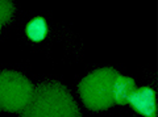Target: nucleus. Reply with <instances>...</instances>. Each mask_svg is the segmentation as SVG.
I'll list each match as a JSON object with an SVG mask.
<instances>
[{
    "instance_id": "f257e3e1",
    "label": "nucleus",
    "mask_w": 158,
    "mask_h": 117,
    "mask_svg": "<svg viewBox=\"0 0 158 117\" xmlns=\"http://www.w3.org/2000/svg\"><path fill=\"white\" fill-rule=\"evenodd\" d=\"M20 117H82V115L65 86L58 82H46L34 87Z\"/></svg>"
},
{
    "instance_id": "f03ea898",
    "label": "nucleus",
    "mask_w": 158,
    "mask_h": 117,
    "mask_svg": "<svg viewBox=\"0 0 158 117\" xmlns=\"http://www.w3.org/2000/svg\"><path fill=\"white\" fill-rule=\"evenodd\" d=\"M118 72L112 67H104L83 78L78 86L82 101L94 112L106 111L113 105L112 84Z\"/></svg>"
},
{
    "instance_id": "7ed1b4c3",
    "label": "nucleus",
    "mask_w": 158,
    "mask_h": 117,
    "mask_svg": "<svg viewBox=\"0 0 158 117\" xmlns=\"http://www.w3.org/2000/svg\"><path fill=\"white\" fill-rule=\"evenodd\" d=\"M34 86L27 76L17 71L0 72V111L20 113L29 103Z\"/></svg>"
},
{
    "instance_id": "20e7f679",
    "label": "nucleus",
    "mask_w": 158,
    "mask_h": 117,
    "mask_svg": "<svg viewBox=\"0 0 158 117\" xmlns=\"http://www.w3.org/2000/svg\"><path fill=\"white\" fill-rule=\"evenodd\" d=\"M133 108L140 115L145 117H156L157 116V100L156 92L150 87H141L136 88L133 94L128 99Z\"/></svg>"
},
{
    "instance_id": "39448f33",
    "label": "nucleus",
    "mask_w": 158,
    "mask_h": 117,
    "mask_svg": "<svg viewBox=\"0 0 158 117\" xmlns=\"http://www.w3.org/2000/svg\"><path fill=\"white\" fill-rule=\"evenodd\" d=\"M136 90V83L129 76L117 74L112 84L113 104H127L129 96Z\"/></svg>"
},
{
    "instance_id": "423d86ee",
    "label": "nucleus",
    "mask_w": 158,
    "mask_h": 117,
    "mask_svg": "<svg viewBox=\"0 0 158 117\" xmlns=\"http://www.w3.org/2000/svg\"><path fill=\"white\" fill-rule=\"evenodd\" d=\"M48 33V25L42 17H36L33 18L27 25V34L32 41L38 42L45 38Z\"/></svg>"
},
{
    "instance_id": "0eeeda50",
    "label": "nucleus",
    "mask_w": 158,
    "mask_h": 117,
    "mask_svg": "<svg viewBox=\"0 0 158 117\" xmlns=\"http://www.w3.org/2000/svg\"><path fill=\"white\" fill-rule=\"evenodd\" d=\"M15 12V6L11 0H0V26L11 20Z\"/></svg>"
}]
</instances>
